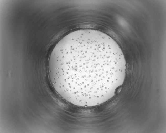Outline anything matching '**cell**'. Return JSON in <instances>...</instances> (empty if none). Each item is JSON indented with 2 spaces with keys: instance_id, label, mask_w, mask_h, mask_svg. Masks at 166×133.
I'll return each instance as SVG.
<instances>
[{
  "instance_id": "1",
  "label": "cell",
  "mask_w": 166,
  "mask_h": 133,
  "mask_svg": "<svg viewBox=\"0 0 166 133\" xmlns=\"http://www.w3.org/2000/svg\"><path fill=\"white\" fill-rule=\"evenodd\" d=\"M48 67L57 93L67 102L85 107L101 104L115 95L127 68L117 42L92 29L75 31L63 37L53 50Z\"/></svg>"
}]
</instances>
